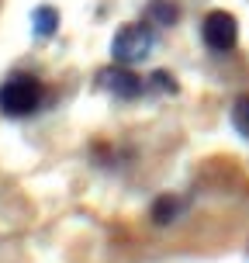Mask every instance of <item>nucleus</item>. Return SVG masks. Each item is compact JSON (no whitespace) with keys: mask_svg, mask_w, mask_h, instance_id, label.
I'll return each mask as SVG.
<instances>
[{"mask_svg":"<svg viewBox=\"0 0 249 263\" xmlns=\"http://www.w3.org/2000/svg\"><path fill=\"white\" fill-rule=\"evenodd\" d=\"M42 97H45V87H42L39 77L31 73H14L0 83V115L7 118H31L42 107Z\"/></svg>","mask_w":249,"mask_h":263,"instance_id":"obj_1","label":"nucleus"},{"mask_svg":"<svg viewBox=\"0 0 249 263\" xmlns=\"http://www.w3.org/2000/svg\"><path fill=\"white\" fill-rule=\"evenodd\" d=\"M152 45H156V31L149 25H125L111 39V55H114V63L135 66V63H142V59H149Z\"/></svg>","mask_w":249,"mask_h":263,"instance_id":"obj_2","label":"nucleus"},{"mask_svg":"<svg viewBox=\"0 0 249 263\" xmlns=\"http://www.w3.org/2000/svg\"><path fill=\"white\" fill-rule=\"evenodd\" d=\"M201 39L211 52H232L239 42V21L228 11H211L201 21Z\"/></svg>","mask_w":249,"mask_h":263,"instance_id":"obj_3","label":"nucleus"},{"mask_svg":"<svg viewBox=\"0 0 249 263\" xmlns=\"http://www.w3.org/2000/svg\"><path fill=\"white\" fill-rule=\"evenodd\" d=\"M97 87L107 90L111 97H118V101H135L139 93H142V80L135 77V69L125 63H114V66H104L101 73H97Z\"/></svg>","mask_w":249,"mask_h":263,"instance_id":"obj_4","label":"nucleus"},{"mask_svg":"<svg viewBox=\"0 0 249 263\" xmlns=\"http://www.w3.org/2000/svg\"><path fill=\"white\" fill-rule=\"evenodd\" d=\"M184 197H177V194H163L152 201V222L156 225H173L180 215H184Z\"/></svg>","mask_w":249,"mask_h":263,"instance_id":"obj_5","label":"nucleus"},{"mask_svg":"<svg viewBox=\"0 0 249 263\" xmlns=\"http://www.w3.org/2000/svg\"><path fill=\"white\" fill-rule=\"evenodd\" d=\"M31 31H35V39H52L55 31H59V11L49 7V4H42L31 11Z\"/></svg>","mask_w":249,"mask_h":263,"instance_id":"obj_6","label":"nucleus"},{"mask_svg":"<svg viewBox=\"0 0 249 263\" xmlns=\"http://www.w3.org/2000/svg\"><path fill=\"white\" fill-rule=\"evenodd\" d=\"M145 17H149V25L173 28L177 17H180V11H177V4H170V0H152V4L145 7Z\"/></svg>","mask_w":249,"mask_h":263,"instance_id":"obj_7","label":"nucleus"},{"mask_svg":"<svg viewBox=\"0 0 249 263\" xmlns=\"http://www.w3.org/2000/svg\"><path fill=\"white\" fill-rule=\"evenodd\" d=\"M232 125L242 139H249V93H242L236 104H232Z\"/></svg>","mask_w":249,"mask_h":263,"instance_id":"obj_8","label":"nucleus"},{"mask_svg":"<svg viewBox=\"0 0 249 263\" xmlns=\"http://www.w3.org/2000/svg\"><path fill=\"white\" fill-rule=\"evenodd\" d=\"M149 87L152 90H166V93H177V80L166 73V69H156L152 77H149Z\"/></svg>","mask_w":249,"mask_h":263,"instance_id":"obj_9","label":"nucleus"}]
</instances>
